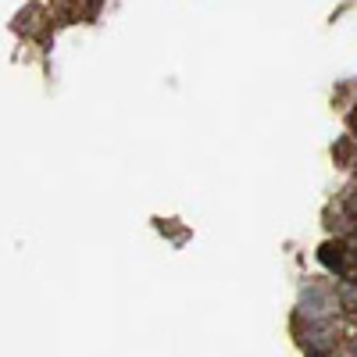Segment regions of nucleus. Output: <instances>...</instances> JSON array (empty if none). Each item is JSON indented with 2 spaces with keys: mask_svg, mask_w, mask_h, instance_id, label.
Here are the masks:
<instances>
[{
  "mask_svg": "<svg viewBox=\"0 0 357 357\" xmlns=\"http://www.w3.org/2000/svg\"><path fill=\"white\" fill-rule=\"evenodd\" d=\"M354 357H357V354H354Z\"/></svg>",
  "mask_w": 357,
  "mask_h": 357,
  "instance_id": "nucleus-5",
  "label": "nucleus"
},
{
  "mask_svg": "<svg viewBox=\"0 0 357 357\" xmlns=\"http://www.w3.org/2000/svg\"><path fill=\"white\" fill-rule=\"evenodd\" d=\"M354 243H357V229H354Z\"/></svg>",
  "mask_w": 357,
  "mask_h": 357,
  "instance_id": "nucleus-4",
  "label": "nucleus"
},
{
  "mask_svg": "<svg viewBox=\"0 0 357 357\" xmlns=\"http://www.w3.org/2000/svg\"><path fill=\"white\" fill-rule=\"evenodd\" d=\"M318 261H321V268H329L336 279H350V257H347L343 243H321Z\"/></svg>",
  "mask_w": 357,
  "mask_h": 357,
  "instance_id": "nucleus-1",
  "label": "nucleus"
},
{
  "mask_svg": "<svg viewBox=\"0 0 357 357\" xmlns=\"http://www.w3.org/2000/svg\"><path fill=\"white\" fill-rule=\"evenodd\" d=\"M336 301H340V307H347V311L357 314V279H343L336 286Z\"/></svg>",
  "mask_w": 357,
  "mask_h": 357,
  "instance_id": "nucleus-2",
  "label": "nucleus"
},
{
  "mask_svg": "<svg viewBox=\"0 0 357 357\" xmlns=\"http://www.w3.org/2000/svg\"><path fill=\"white\" fill-rule=\"evenodd\" d=\"M307 357H325V354H307Z\"/></svg>",
  "mask_w": 357,
  "mask_h": 357,
  "instance_id": "nucleus-3",
  "label": "nucleus"
}]
</instances>
